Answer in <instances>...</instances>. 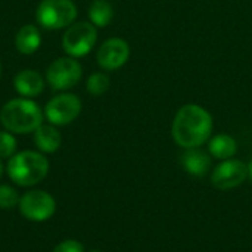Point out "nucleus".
Wrapping results in <instances>:
<instances>
[{"label": "nucleus", "mask_w": 252, "mask_h": 252, "mask_svg": "<svg viewBox=\"0 0 252 252\" xmlns=\"http://www.w3.org/2000/svg\"><path fill=\"white\" fill-rule=\"evenodd\" d=\"M213 133V117L211 114L195 103L182 106L173 121L171 134L174 142L185 148L202 146Z\"/></svg>", "instance_id": "f257e3e1"}, {"label": "nucleus", "mask_w": 252, "mask_h": 252, "mask_svg": "<svg viewBox=\"0 0 252 252\" xmlns=\"http://www.w3.org/2000/svg\"><path fill=\"white\" fill-rule=\"evenodd\" d=\"M44 112L28 97H16L7 100L0 111V123L3 127L16 134L34 133L43 124Z\"/></svg>", "instance_id": "f03ea898"}, {"label": "nucleus", "mask_w": 252, "mask_h": 252, "mask_svg": "<svg viewBox=\"0 0 252 252\" xmlns=\"http://www.w3.org/2000/svg\"><path fill=\"white\" fill-rule=\"evenodd\" d=\"M6 173L15 185L30 188L46 179L49 173V161L41 152L22 151L9 158Z\"/></svg>", "instance_id": "7ed1b4c3"}, {"label": "nucleus", "mask_w": 252, "mask_h": 252, "mask_svg": "<svg viewBox=\"0 0 252 252\" xmlns=\"http://www.w3.org/2000/svg\"><path fill=\"white\" fill-rule=\"evenodd\" d=\"M77 6L71 0H41L37 6L35 19L46 30H61L74 24Z\"/></svg>", "instance_id": "20e7f679"}, {"label": "nucleus", "mask_w": 252, "mask_h": 252, "mask_svg": "<svg viewBox=\"0 0 252 252\" xmlns=\"http://www.w3.org/2000/svg\"><path fill=\"white\" fill-rule=\"evenodd\" d=\"M97 30L92 22L80 21L66 27L62 37V47L71 58L86 56L96 44Z\"/></svg>", "instance_id": "39448f33"}, {"label": "nucleus", "mask_w": 252, "mask_h": 252, "mask_svg": "<svg viewBox=\"0 0 252 252\" xmlns=\"http://www.w3.org/2000/svg\"><path fill=\"white\" fill-rule=\"evenodd\" d=\"M81 77L83 68L80 62L71 56L53 61L46 71V80L53 90H68L77 86Z\"/></svg>", "instance_id": "423d86ee"}, {"label": "nucleus", "mask_w": 252, "mask_h": 252, "mask_svg": "<svg viewBox=\"0 0 252 252\" xmlns=\"http://www.w3.org/2000/svg\"><path fill=\"white\" fill-rule=\"evenodd\" d=\"M19 213L30 221H46L56 211L55 198L46 190H30L24 193L18 204Z\"/></svg>", "instance_id": "0eeeda50"}, {"label": "nucleus", "mask_w": 252, "mask_h": 252, "mask_svg": "<svg viewBox=\"0 0 252 252\" xmlns=\"http://www.w3.org/2000/svg\"><path fill=\"white\" fill-rule=\"evenodd\" d=\"M81 100L72 93H61L52 97L44 109L46 120L53 126H66L78 118Z\"/></svg>", "instance_id": "6e6552de"}, {"label": "nucleus", "mask_w": 252, "mask_h": 252, "mask_svg": "<svg viewBox=\"0 0 252 252\" xmlns=\"http://www.w3.org/2000/svg\"><path fill=\"white\" fill-rule=\"evenodd\" d=\"M248 179V167L241 159H226L220 162L213 174L211 183L220 190H229L241 186Z\"/></svg>", "instance_id": "1a4fd4ad"}, {"label": "nucleus", "mask_w": 252, "mask_h": 252, "mask_svg": "<svg viewBox=\"0 0 252 252\" xmlns=\"http://www.w3.org/2000/svg\"><path fill=\"white\" fill-rule=\"evenodd\" d=\"M130 56V46L126 40L114 37L102 43L97 50L96 59L102 69L114 71L121 68Z\"/></svg>", "instance_id": "9d476101"}, {"label": "nucleus", "mask_w": 252, "mask_h": 252, "mask_svg": "<svg viewBox=\"0 0 252 252\" xmlns=\"http://www.w3.org/2000/svg\"><path fill=\"white\" fill-rule=\"evenodd\" d=\"M180 162L186 173L193 177H202L211 168V157L208 152L201 149V146L185 149L180 157Z\"/></svg>", "instance_id": "9b49d317"}, {"label": "nucleus", "mask_w": 252, "mask_h": 252, "mask_svg": "<svg viewBox=\"0 0 252 252\" xmlns=\"http://www.w3.org/2000/svg\"><path fill=\"white\" fill-rule=\"evenodd\" d=\"M15 90L22 97H35L40 96L44 90V78L40 72L34 69H22L15 75L13 80Z\"/></svg>", "instance_id": "f8f14e48"}, {"label": "nucleus", "mask_w": 252, "mask_h": 252, "mask_svg": "<svg viewBox=\"0 0 252 252\" xmlns=\"http://www.w3.org/2000/svg\"><path fill=\"white\" fill-rule=\"evenodd\" d=\"M41 44L40 30L34 24H27L21 27L15 35V47L22 55H32L38 50Z\"/></svg>", "instance_id": "ddd939ff"}, {"label": "nucleus", "mask_w": 252, "mask_h": 252, "mask_svg": "<svg viewBox=\"0 0 252 252\" xmlns=\"http://www.w3.org/2000/svg\"><path fill=\"white\" fill-rule=\"evenodd\" d=\"M34 143L41 154H53L61 148L62 137L53 124H41L34 131Z\"/></svg>", "instance_id": "4468645a"}, {"label": "nucleus", "mask_w": 252, "mask_h": 252, "mask_svg": "<svg viewBox=\"0 0 252 252\" xmlns=\"http://www.w3.org/2000/svg\"><path fill=\"white\" fill-rule=\"evenodd\" d=\"M208 151H210V154L214 158L221 159V161H226V159H230L236 154L238 143L229 134H217V136H214L210 140Z\"/></svg>", "instance_id": "2eb2a0df"}, {"label": "nucleus", "mask_w": 252, "mask_h": 252, "mask_svg": "<svg viewBox=\"0 0 252 252\" xmlns=\"http://www.w3.org/2000/svg\"><path fill=\"white\" fill-rule=\"evenodd\" d=\"M89 18L94 27H106L114 18V9L106 0H94L89 7Z\"/></svg>", "instance_id": "dca6fc26"}, {"label": "nucleus", "mask_w": 252, "mask_h": 252, "mask_svg": "<svg viewBox=\"0 0 252 252\" xmlns=\"http://www.w3.org/2000/svg\"><path fill=\"white\" fill-rule=\"evenodd\" d=\"M111 86V80L105 72H94L89 77L86 83V89L92 96H102L108 92Z\"/></svg>", "instance_id": "f3484780"}, {"label": "nucleus", "mask_w": 252, "mask_h": 252, "mask_svg": "<svg viewBox=\"0 0 252 252\" xmlns=\"http://www.w3.org/2000/svg\"><path fill=\"white\" fill-rule=\"evenodd\" d=\"M19 199L21 198L13 188L7 185H0V208L1 210H12L18 207Z\"/></svg>", "instance_id": "a211bd4d"}, {"label": "nucleus", "mask_w": 252, "mask_h": 252, "mask_svg": "<svg viewBox=\"0 0 252 252\" xmlns=\"http://www.w3.org/2000/svg\"><path fill=\"white\" fill-rule=\"evenodd\" d=\"M16 139L10 131H0V158H10L16 152Z\"/></svg>", "instance_id": "6ab92c4d"}, {"label": "nucleus", "mask_w": 252, "mask_h": 252, "mask_svg": "<svg viewBox=\"0 0 252 252\" xmlns=\"http://www.w3.org/2000/svg\"><path fill=\"white\" fill-rule=\"evenodd\" d=\"M53 252H84L83 245L78 242V241H74V239H68V241H63L61 242Z\"/></svg>", "instance_id": "aec40b11"}, {"label": "nucleus", "mask_w": 252, "mask_h": 252, "mask_svg": "<svg viewBox=\"0 0 252 252\" xmlns=\"http://www.w3.org/2000/svg\"><path fill=\"white\" fill-rule=\"evenodd\" d=\"M247 167H248V179L252 182V159L247 164Z\"/></svg>", "instance_id": "412c9836"}, {"label": "nucleus", "mask_w": 252, "mask_h": 252, "mask_svg": "<svg viewBox=\"0 0 252 252\" xmlns=\"http://www.w3.org/2000/svg\"><path fill=\"white\" fill-rule=\"evenodd\" d=\"M3 164H1V161H0V179H1V176H3Z\"/></svg>", "instance_id": "4be33fe9"}, {"label": "nucleus", "mask_w": 252, "mask_h": 252, "mask_svg": "<svg viewBox=\"0 0 252 252\" xmlns=\"http://www.w3.org/2000/svg\"><path fill=\"white\" fill-rule=\"evenodd\" d=\"M0 77H1V62H0Z\"/></svg>", "instance_id": "5701e85b"}, {"label": "nucleus", "mask_w": 252, "mask_h": 252, "mask_svg": "<svg viewBox=\"0 0 252 252\" xmlns=\"http://www.w3.org/2000/svg\"><path fill=\"white\" fill-rule=\"evenodd\" d=\"M90 252H102V251H99V250H93V251H90Z\"/></svg>", "instance_id": "b1692460"}]
</instances>
